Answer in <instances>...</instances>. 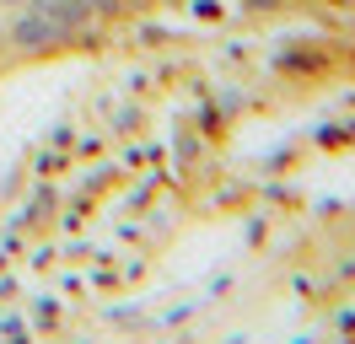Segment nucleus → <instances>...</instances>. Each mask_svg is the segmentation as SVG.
Returning a JSON list of instances; mask_svg holds the SVG:
<instances>
[{
    "label": "nucleus",
    "mask_w": 355,
    "mask_h": 344,
    "mask_svg": "<svg viewBox=\"0 0 355 344\" xmlns=\"http://www.w3.org/2000/svg\"><path fill=\"white\" fill-rule=\"evenodd\" d=\"M65 38V27L49 17V11H27V17L11 22V43L22 49V54H38V49H49V43Z\"/></svg>",
    "instance_id": "obj_1"
},
{
    "label": "nucleus",
    "mask_w": 355,
    "mask_h": 344,
    "mask_svg": "<svg viewBox=\"0 0 355 344\" xmlns=\"http://www.w3.org/2000/svg\"><path fill=\"white\" fill-rule=\"evenodd\" d=\"M44 11L70 33V27H81V22H87V0H44Z\"/></svg>",
    "instance_id": "obj_2"
}]
</instances>
